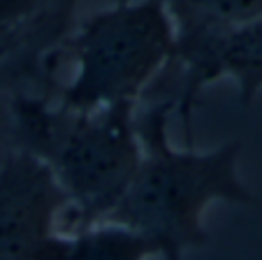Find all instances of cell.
Returning <instances> with one entry per match:
<instances>
[{
    "label": "cell",
    "instance_id": "1",
    "mask_svg": "<svg viewBox=\"0 0 262 260\" xmlns=\"http://www.w3.org/2000/svg\"><path fill=\"white\" fill-rule=\"evenodd\" d=\"M177 105L169 98H146L137 105L142 163L128 191L107 216L142 232L158 258L177 260L207 244L204 214L213 202L253 205L255 195L239 172L242 144L225 142L209 151L174 149L167 123Z\"/></svg>",
    "mask_w": 262,
    "mask_h": 260
},
{
    "label": "cell",
    "instance_id": "2",
    "mask_svg": "<svg viewBox=\"0 0 262 260\" xmlns=\"http://www.w3.org/2000/svg\"><path fill=\"white\" fill-rule=\"evenodd\" d=\"M137 105L68 109L45 93H12L16 147L40 156L68 195L63 232L104 221L128 191L144 153Z\"/></svg>",
    "mask_w": 262,
    "mask_h": 260
},
{
    "label": "cell",
    "instance_id": "3",
    "mask_svg": "<svg viewBox=\"0 0 262 260\" xmlns=\"http://www.w3.org/2000/svg\"><path fill=\"white\" fill-rule=\"evenodd\" d=\"M174 51L177 30L165 0H107L56 49V70L68 74L54 100L68 109L142 103Z\"/></svg>",
    "mask_w": 262,
    "mask_h": 260
},
{
    "label": "cell",
    "instance_id": "4",
    "mask_svg": "<svg viewBox=\"0 0 262 260\" xmlns=\"http://www.w3.org/2000/svg\"><path fill=\"white\" fill-rule=\"evenodd\" d=\"M70 202L51 167L16 147L0 165V260H56Z\"/></svg>",
    "mask_w": 262,
    "mask_h": 260
},
{
    "label": "cell",
    "instance_id": "5",
    "mask_svg": "<svg viewBox=\"0 0 262 260\" xmlns=\"http://www.w3.org/2000/svg\"><path fill=\"white\" fill-rule=\"evenodd\" d=\"M221 77L234 82L242 105L253 103L262 91V14L216 37L198 54L172 61L144 98L172 100L188 147H193V112L200 93Z\"/></svg>",
    "mask_w": 262,
    "mask_h": 260
},
{
    "label": "cell",
    "instance_id": "6",
    "mask_svg": "<svg viewBox=\"0 0 262 260\" xmlns=\"http://www.w3.org/2000/svg\"><path fill=\"white\" fill-rule=\"evenodd\" d=\"M89 0H0V77L12 91H42L45 68Z\"/></svg>",
    "mask_w": 262,
    "mask_h": 260
},
{
    "label": "cell",
    "instance_id": "7",
    "mask_svg": "<svg viewBox=\"0 0 262 260\" xmlns=\"http://www.w3.org/2000/svg\"><path fill=\"white\" fill-rule=\"evenodd\" d=\"M177 30L172 61L198 54L216 37L262 14V0H165Z\"/></svg>",
    "mask_w": 262,
    "mask_h": 260
},
{
    "label": "cell",
    "instance_id": "8",
    "mask_svg": "<svg viewBox=\"0 0 262 260\" xmlns=\"http://www.w3.org/2000/svg\"><path fill=\"white\" fill-rule=\"evenodd\" d=\"M158 258L151 239L119 221H95L58 237L56 260H144Z\"/></svg>",
    "mask_w": 262,
    "mask_h": 260
}]
</instances>
